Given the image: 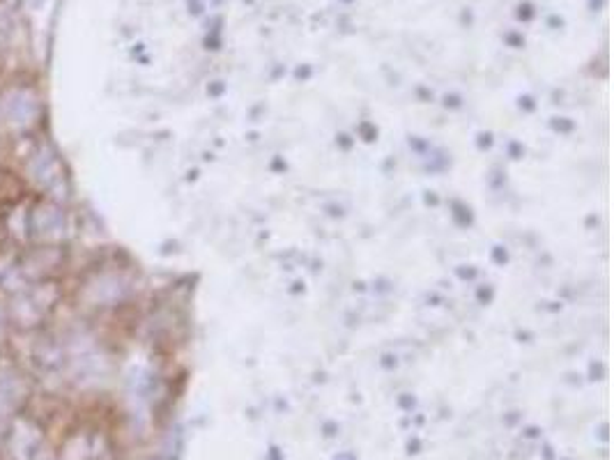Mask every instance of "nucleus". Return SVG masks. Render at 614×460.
<instances>
[]
</instances>
